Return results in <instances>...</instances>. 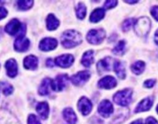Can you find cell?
<instances>
[{"mask_svg":"<svg viewBox=\"0 0 158 124\" xmlns=\"http://www.w3.org/2000/svg\"><path fill=\"white\" fill-rule=\"evenodd\" d=\"M60 41L61 44L65 48H73L81 43L82 37L76 30H69L63 33Z\"/></svg>","mask_w":158,"mask_h":124,"instance_id":"obj_1","label":"cell"},{"mask_svg":"<svg viewBox=\"0 0 158 124\" xmlns=\"http://www.w3.org/2000/svg\"><path fill=\"white\" fill-rule=\"evenodd\" d=\"M5 31L11 36L18 34V37H23L26 34V25L20 23L17 19H13L6 26Z\"/></svg>","mask_w":158,"mask_h":124,"instance_id":"obj_2","label":"cell"},{"mask_svg":"<svg viewBox=\"0 0 158 124\" xmlns=\"http://www.w3.org/2000/svg\"><path fill=\"white\" fill-rule=\"evenodd\" d=\"M151 28V22L148 17H141L135 21L134 30L139 37H146Z\"/></svg>","mask_w":158,"mask_h":124,"instance_id":"obj_3","label":"cell"},{"mask_svg":"<svg viewBox=\"0 0 158 124\" xmlns=\"http://www.w3.org/2000/svg\"><path fill=\"white\" fill-rule=\"evenodd\" d=\"M133 91L130 89L118 91L113 96V101L118 105L127 106L131 102Z\"/></svg>","mask_w":158,"mask_h":124,"instance_id":"obj_4","label":"cell"},{"mask_svg":"<svg viewBox=\"0 0 158 124\" xmlns=\"http://www.w3.org/2000/svg\"><path fill=\"white\" fill-rule=\"evenodd\" d=\"M106 37V32L102 29L98 30H91L87 34V40L92 44H99L104 40Z\"/></svg>","mask_w":158,"mask_h":124,"instance_id":"obj_5","label":"cell"},{"mask_svg":"<svg viewBox=\"0 0 158 124\" xmlns=\"http://www.w3.org/2000/svg\"><path fill=\"white\" fill-rule=\"evenodd\" d=\"M68 76L65 74L60 75L56 77L55 79L52 81L51 85V89L55 92H60L64 90L68 85Z\"/></svg>","mask_w":158,"mask_h":124,"instance_id":"obj_6","label":"cell"},{"mask_svg":"<svg viewBox=\"0 0 158 124\" xmlns=\"http://www.w3.org/2000/svg\"><path fill=\"white\" fill-rule=\"evenodd\" d=\"M91 73L89 71H81L71 77V81L74 85L80 86L84 85L90 78Z\"/></svg>","mask_w":158,"mask_h":124,"instance_id":"obj_7","label":"cell"},{"mask_svg":"<svg viewBox=\"0 0 158 124\" xmlns=\"http://www.w3.org/2000/svg\"><path fill=\"white\" fill-rule=\"evenodd\" d=\"M77 109L83 116H88L92 110V102L88 98L83 96L77 102Z\"/></svg>","mask_w":158,"mask_h":124,"instance_id":"obj_8","label":"cell"},{"mask_svg":"<svg viewBox=\"0 0 158 124\" xmlns=\"http://www.w3.org/2000/svg\"><path fill=\"white\" fill-rule=\"evenodd\" d=\"M74 60V57L71 54H63V55L57 57L54 62L59 67L62 68H67L72 65Z\"/></svg>","mask_w":158,"mask_h":124,"instance_id":"obj_9","label":"cell"},{"mask_svg":"<svg viewBox=\"0 0 158 124\" xmlns=\"http://www.w3.org/2000/svg\"><path fill=\"white\" fill-rule=\"evenodd\" d=\"M98 112L102 117L108 118L113 113V105L109 100H103L98 105Z\"/></svg>","mask_w":158,"mask_h":124,"instance_id":"obj_10","label":"cell"},{"mask_svg":"<svg viewBox=\"0 0 158 124\" xmlns=\"http://www.w3.org/2000/svg\"><path fill=\"white\" fill-rule=\"evenodd\" d=\"M57 46V41L56 39L46 37L40 41L39 44L40 49L43 51H50L55 49Z\"/></svg>","mask_w":158,"mask_h":124,"instance_id":"obj_11","label":"cell"},{"mask_svg":"<svg viewBox=\"0 0 158 124\" xmlns=\"http://www.w3.org/2000/svg\"><path fill=\"white\" fill-rule=\"evenodd\" d=\"M30 47V40L23 37H17L14 42V48L18 52H25Z\"/></svg>","mask_w":158,"mask_h":124,"instance_id":"obj_12","label":"cell"},{"mask_svg":"<svg viewBox=\"0 0 158 124\" xmlns=\"http://www.w3.org/2000/svg\"><path fill=\"white\" fill-rule=\"evenodd\" d=\"M112 58L111 57H106L102 60H99L97 64V70L99 74H102L103 72H109L111 70V66H113L114 62H112ZM115 61V60H114Z\"/></svg>","mask_w":158,"mask_h":124,"instance_id":"obj_13","label":"cell"},{"mask_svg":"<svg viewBox=\"0 0 158 124\" xmlns=\"http://www.w3.org/2000/svg\"><path fill=\"white\" fill-rule=\"evenodd\" d=\"M153 103V98L152 96L147 97L143 99L138 104L136 108L135 109V113H141V112H146L150 110Z\"/></svg>","mask_w":158,"mask_h":124,"instance_id":"obj_14","label":"cell"},{"mask_svg":"<svg viewBox=\"0 0 158 124\" xmlns=\"http://www.w3.org/2000/svg\"><path fill=\"white\" fill-rule=\"evenodd\" d=\"M117 81L112 76H106L102 78L98 83V87L101 89H113L116 86Z\"/></svg>","mask_w":158,"mask_h":124,"instance_id":"obj_15","label":"cell"},{"mask_svg":"<svg viewBox=\"0 0 158 124\" xmlns=\"http://www.w3.org/2000/svg\"><path fill=\"white\" fill-rule=\"evenodd\" d=\"M6 69L7 72V75L10 78H14L17 75L18 73V65L16 60L14 59H10L6 62L5 64Z\"/></svg>","mask_w":158,"mask_h":124,"instance_id":"obj_16","label":"cell"},{"mask_svg":"<svg viewBox=\"0 0 158 124\" xmlns=\"http://www.w3.org/2000/svg\"><path fill=\"white\" fill-rule=\"evenodd\" d=\"M52 81L51 78H46L42 81L41 84L40 85L39 89H38V93L40 96H48L50 93V89H51V85H52Z\"/></svg>","mask_w":158,"mask_h":124,"instance_id":"obj_17","label":"cell"},{"mask_svg":"<svg viewBox=\"0 0 158 124\" xmlns=\"http://www.w3.org/2000/svg\"><path fill=\"white\" fill-rule=\"evenodd\" d=\"M23 66L26 69L35 70L38 66V58L34 55H29L24 58Z\"/></svg>","mask_w":158,"mask_h":124,"instance_id":"obj_18","label":"cell"},{"mask_svg":"<svg viewBox=\"0 0 158 124\" xmlns=\"http://www.w3.org/2000/svg\"><path fill=\"white\" fill-rule=\"evenodd\" d=\"M36 110L40 118L43 119H46L49 115V106L46 102H41L36 105Z\"/></svg>","mask_w":158,"mask_h":124,"instance_id":"obj_19","label":"cell"},{"mask_svg":"<svg viewBox=\"0 0 158 124\" xmlns=\"http://www.w3.org/2000/svg\"><path fill=\"white\" fill-rule=\"evenodd\" d=\"M114 72L117 75V76L121 79H124L126 78V69L125 66L122 62L119 60H115L113 64Z\"/></svg>","mask_w":158,"mask_h":124,"instance_id":"obj_20","label":"cell"},{"mask_svg":"<svg viewBox=\"0 0 158 124\" xmlns=\"http://www.w3.org/2000/svg\"><path fill=\"white\" fill-rule=\"evenodd\" d=\"M63 116L65 120L69 124H75L77 122V116L71 108H66L63 111Z\"/></svg>","mask_w":158,"mask_h":124,"instance_id":"obj_21","label":"cell"},{"mask_svg":"<svg viewBox=\"0 0 158 124\" xmlns=\"http://www.w3.org/2000/svg\"><path fill=\"white\" fill-rule=\"evenodd\" d=\"M94 61V51H88L84 53L81 58V64L84 67L89 68L90 67L91 64Z\"/></svg>","mask_w":158,"mask_h":124,"instance_id":"obj_22","label":"cell"},{"mask_svg":"<svg viewBox=\"0 0 158 124\" xmlns=\"http://www.w3.org/2000/svg\"><path fill=\"white\" fill-rule=\"evenodd\" d=\"M106 13H105V10L102 8H98L95 9L90 16V21L92 23H98L99 22L101 19L104 18Z\"/></svg>","mask_w":158,"mask_h":124,"instance_id":"obj_23","label":"cell"},{"mask_svg":"<svg viewBox=\"0 0 158 124\" xmlns=\"http://www.w3.org/2000/svg\"><path fill=\"white\" fill-rule=\"evenodd\" d=\"M60 25L58 19L54 16V15L49 14L47 18V28L48 30H54Z\"/></svg>","mask_w":158,"mask_h":124,"instance_id":"obj_24","label":"cell"},{"mask_svg":"<svg viewBox=\"0 0 158 124\" xmlns=\"http://www.w3.org/2000/svg\"><path fill=\"white\" fill-rule=\"evenodd\" d=\"M144 69H145V63L143 61H141V60H138L131 65L132 72L137 75L142 74Z\"/></svg>","mask_w":158,"mask_h":124,"instance_id":"obj_25","label":"cell"},{"mask_svg":"<svg viewBox=\"0 0 158 124\" xmlns=\"http://www.w3.org/2000/svg\"><path fill=\"white\" fill-rule=\"evenodd\" d=\"M126 51V41L120 40L116 44V46L112 50V52L115 55H123Z\"/></svg>","mask_w":158,"mask_h":124,"instance_id":"obj_26","label":"cell"},{"mask_svg":"<svg viewBox=\"0 0 158 124\" xmlns=\"http://www.w3.org/2000/svg\"><path fill=\"white\" fill-rule=\"evenodd\" d=\"M86 6L82 2H79L76 6V15L80 19H83L86 16Z\"/></svg>","mask_w":158,"mask_h":124,"instance_id":"obj_27","label":"cell"},{"mask_svg":"<svg viewBox=\"0 0 158 124\" xmlns=\"http://www.w3.org/2000/svg\"><path fill=\"white\" fill-rule=\"evenodd\" d=\"M0 89L5 96H10L13 92V87L6 81L0 82Z\"/></svg>","mask_w":158,"mask_h":124,"instance_id":"obj_28","label":"cell"},{"mask_svg":"<svg viewBox=\"0 0 158 124\" xmlns=\"http://www.w3.org/2000/svg\"><path fill=\"white\" fill-rule=\"evenodd\" d=\"M33 5V1L32 0H21L18 1V8L20 10H27L31 8Z\"/></svg>","mask_w":158,"mask_h":124,"instance_id":"obj_29","label":"cell"},{"mask_svg":"<svg viewBox=\"0 0 158 124\" xmlns=\"http://www.w3.org/2000/svg\"><path fill=\"white\" fill-rule=\"evenodd\" d=\"M135 19H126L125 21L123 22V26H122V29L123 31H125V32H127V31H128V30H130V28H131L132 26H134V23H135Z\"/></svg>","mask_w":158,"mask_h":124,"instance_id":"obj_30","label":"cell"},{"mask_svg":"<svg viewBox=\"0 0 158 124\" xmlns=\"http://www.w3.org/2000/svg\"><path fill=\"white\" fill-rule=\"evenodd\" d=\"M117 4H118V2L115 0H107L104 3V8L106 10H110L116 6Z\"/></svg>","mask_w":158,"mask_h":124,"instance_id":"obj_31","label":"cell"},{"mask_svg":"<svg viewBox=\"0 0 158 124\" xmlns=\"http://www.w3.org/2000/svg\"><path fill=\"white\" fill-rule=\"evenodd\" d=\"M27 122H28V124H41L39 119L34 114H30L29 116Z\"/></svg>","mask_w":158,"mask_h":124,"instance_id":"obj_32","label":"cell"},{"mask_svg":"<svg viewBox=\"0 0 158 124\" xmlns=\"http://www.w3.org/2000/svg\"><path fill=\"white\" fill-rule=\"evenodd\" d=\"M156 83V81L154 79H150V80H147L145 82L143 83V85L145 86L146 88H148V89H150V88H153V85Z\"/></svg>","mask_w":158,"mask_h":124,"instance_id":"obj_33","label":"cell"},{"mask_svg":"<svg viewBox=\"0 0 158 124\" xmlns=\"http://www.w3.org/2000/svg\"><path fill=\"white\" fill-rule=\"evenodd\" d=\"M150 13H151V15L153 16V17L156 20L158 21V6H153V8L150 10Z\"/></svg>","mask_w":158,"mask_h":124,"instance_id":"obj_34","label":"cell"},{"mask_svg":"<svg viewBox=\"0 0 158 124\" xmlns=\"http://www.w3.org/2000/svg\"><path fill=\"white\" fill-rule=\"evenodd\" d=\"M7 14H8V12H7V10L5 8L2 6L0 7V20L6 17Z\"/></svg>","mask_w":158,"mask_h":124,"instance_id":"obj_35","label":"cell"},{"mask_svg":"<svg viewBox=\"0 0 158 124\" xmlns=\"http://www.w3.org/2000/svg\"><path fill=\"white\" fill-rule=\"evenodd\" d=\"M145 124H158V121L155 118L150 116V117H148L146 119Z\"/></svg>","mask_w":158,"mask_h":124,"instance_id":"obj_36","label":"cell"},{"mask_svg":"<svg viewBox=\"0 0 158 124\" xmlns=\"http://www.w3.org/2000/svg\"><path fill=\"white\" fill-rule=\"evenodd\" d=\"M47 66L49 68H53L54 66V64H55V62H54V60H53V59L51 58H49L47 60V63H46Z\"/></svg>","mask_w":158,"mask_h":124,"instance_id":"obj_37","label":"cell"},{"mask_svg":"<svg viewBox=\"0 0 158 124\" xmlns=\"http://www.w3.org/2000/svg\"><path fill=\"white\" fill-rule=\"evenodd\" d=\"M154 41L156 45H158V30H156L154 35Z\"/></svg>","mask_w":158,"mask_h":124,"instance_id":"obj_38","label":"cell"},{"mask_svg":"<svg viewBox=\"0 0 158 124\" xmlns=\"http://www.w3.org/2000/svg\"><path fill=\"white\" fill-rule=\"evenodd\" d=\"M130 124H143V120L141 119H137V120H135L133 122H132Z\"/></svg>","mask_w":158,"mask_h":124,"instance_id":"obj_39","label":"cell"},{"mask_svg":"<svg viewBox=\"0 0 158 124\" xmlns=\"http://www.w3.org/2000/svg\"><path fill=\"white\" fill-rule=\"evenodd\" d=\"M124 2L129 4H134V3H136V2H138V1H127V0H125Z\"/></svg>","mask_w":158,"mask_h":124,"instance_id":"obj_40","label":"cell"},{"mask_svg":"<svg viewBox=\"0 0 158 124\" xmlns=\"http://www.w3.org/2000/svg\"><path fill=\"white\" fill-rule=\"evenodd\" d=\"M2 29L0 28V37H2Z\"/></svg>","mask_w":158,"mask_h":124,"instance_id":"obj_41","label":"cell"},{"mask_svg":"<svg viewBox=\"0 0 158 124\" xmlns=\"http://www.w3.org/2000/svg\"><path fill=\"white\" fill-rule=\"evenodd\" d=\"M156 112H157V113H158V105H157V106H156Z\"/></svg>","mask_w":158,"mask_h":124,"instance_id":"obj_42","label":"cell"}]
</instances>
